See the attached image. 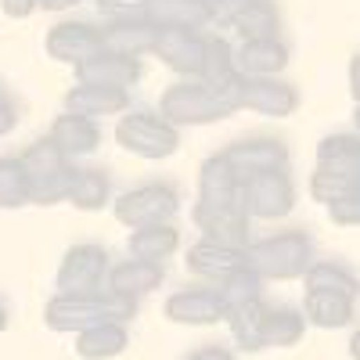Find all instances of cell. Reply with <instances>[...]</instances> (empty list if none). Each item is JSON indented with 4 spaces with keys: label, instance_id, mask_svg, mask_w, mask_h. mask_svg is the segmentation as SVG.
I'll list each match as a JSON object with an SVG mask.
<instances>
[{
    "label": "cell",
    "instance_id": "obj_1",
    "mask_svg": "<svg viewBox=\"0 0 360 360\" xmlns=\"http://www.w3.org/2000/svg\"><path fill=\"white\" fill-rule=\"evenodd\" d=\"M137 314V299L115 295V292H58L47 303V324L54 332H83L98 321L127 324Z\"/></svg>",
    "mask_w": 360,
    "mask_h": 360
},
{
    "label": "cell",
    "instance_id": "obj_2",
    "mask_svg": "<svg viewBox=\"0 0 360 360\" xmlns=\"http://www.w3.org/2000/svg\"><path fill=\"white\" fill-rule=\"evenodd\" d=\"M245 263L259 278H303L307 266L314 263V242L303 231H281L263 238V242H249Z\"/></svg>",
    "mask_w": 360,
    "mask_h": 360
},
{
    "label": "cell",
    "instance_id": "obj_3",
    "mask_svg": "<svg viewBox=\"0 0 360 360\" xmlns=\"http://www.w3.org/2000/svg\"><path fill=\"white\" fill-rule=\"evenodd\" d=\"M159 108H162V119L169 127H205V123H220V119L234 115L231 105L220 94H213L209 86H202L198 79L169 86L159 101Z\"/></svg>",
    "mask_w": 360,
    "mask_h": 360
},
{
    "label": "cell",
    "instance_id": "obj_4",
    "mask_svg": "<svg viewBox=\"0 0 360 360\" xmlns=\"http://www.w3.org/2000/svg\"><path fill=\"white\" fill-rule=\"evenodd\" d=\"M115 141L127 148V152L141 155V159H169L176 148H180V134L176 127H169L162 115L137 108L127 112L123 119L115 123Z\"/></svg>",
    "mask_w": 360,
    "mask_h": 360
},
{
    "label": "cell",
    "instance_id": "obj_5",
    "mask_svg": "<svg viewBox=\"0 0 360 360\" xmlns=\"http://www.w3.org/2000/svg\"><path fill=\"white\" fill-rule=\"evenodd\" d=\"M295 205V188L285 169H266L238 180V209L256 220H278L288 217Z\"/></svg>",
    "mask_w": 360,
    "mask_h": 360
},
{
    "label": "cell",
    "instance_id": "obj_6",
    "mask_svg": "<svg viewBox=\"0 0 360 360\" xmlns=\"http://www.w3.org/2000/svg\"><path fill=\"white\" fill-rule=\"evenodd\" d=\"M25 176H29V202L37 205H54L65 202V188H69V159L44 137L37 144H29V152L22 155Z\"/></svg>",
    "mask_w": 360,
    "mask_h": 360
},
{
    "label": "cell",
    "instance_id": "obj_7",
    "mask_svg": "<svg viewBox=\"0 0 360 360\" xmlns=\"http://www.w3.org/2000/svg\"><path fill=\"white\" fill-rule=\"evenodd\" d=\"M231 112H259V115H270V119H281V115H292L299 108V94H295V86L281 83L278 76H238V83L227 90V98Z\"/></svg>",
    "mask_w": 360,
    "mask_h": 360
},
{
    "label": "cell",
    "instance_id": "obj_8",
    "mask_svg": "<svg viewBox=\"0 0 360 360\" xmlns=\"http://www.w3.org/2000/svg\"><path fill=\"white\" fill-rule=\"evenodd\" d=\"M180 209V191L173 184H144L115 198V220L127 227H148V224H166Z\"/></svg>",
    "mask_w": 360,
    "mask_h": 360
},
{
    "label": "cell",
    "instance_id": "obj_9",
    "mask_svg": "<svg viewBox=\"0 0 360 360\" xmlns=\"http://www.w3.org/2000/svg\"><path fill=\"white\" fill-rule=\"evenodd\" d=\"M108 274V252L101 245H72L58 266V292H98Z\"/></svg>",
    "mask_w": 360,
    "mask_h": 360
},
{
    "label": "cell",
    "instance_id": "obj_10",
    "mask_svg": "<svg viewBox=\"0 0 360 360\" xmlns=\"http://www.w3.org/2000/svg\"><path fill=\"white\" fill-rule=\"evenodd\" d=\"M152 54H159L176 76L198 79L202 54H205V37L198 33V29H176V25H169V29H159V33H155Z\"/></svg>",
    "mask_w": 360,
    "mask_h": 360
},
{
    "label": "cell",
    "instance_id": "obj_11",
    "mask_svg": "<svg viewBox=\"0 0 360 360\" xmlns=\"http://www.w3.org/2000/svg\"><path fill=\"white\" fill-rule=\"evenodd\" d=\"M224 159L231 162L234 176L245 180L252 173H266V169H285L288 166V148L274 137H249V141H238L231 144Z\"/></svg>",
    "mask_w": 360,
    "mask_h": 360
},
{
    "label": "cell",
    "instance_id": "obj_12",
    "mask_svg": "<svg viewBox=\"0 0 360 360\" xmlns=\"http://www.w3.org/2000/svg\"><path fill=\"white\" fill-rule=\"evenodd\" d=\"M98 51H101V29L90 22H62L47 33V54L58 58V62L83 65Z\"/></svg>",
    "mask_w": 360,
    "mask_h": 360
},
{
    "label": "cell",
    "instance_id": "obj_13",
    "mask_svg": "<svg viewBox=\"0 0 360 360\" xmlns=\"http://www.w3.org/2000/svg\"><path fill=\"white\" fill-rule=\"evenodd\" d=\"M227 303L217 288H180L166 299V317L176 324H220Z\"/></svg>",
    "mask_w": 360,
    "mask_h": 360
},
{
    "label": "cell",
    "instance_id": "obj_14",
    "mask_svg": "<svg viewBox=\"0 0 360 360\" xmlns=\"http://www.w3.org/2000/svg\"><path fill=\"white\" fill-rule=\"evenodd\" d=\"M195 224L202 231V242H217V245H231V249H249V217L238 205H224V209H198L195 205Z\"/></svg>",
    "mask_w": 360,
    "mask_h": 360
},
{
    "label": "cell",
    "instance_id": "obj_15",
    "mask_svg": "<svg viewBox=\"0 0 360 360\" xmlns=\"http://www.w3.org/2000/svg\"><path fill=\"white\" fill-rule=\"evenodd\" d=\"M79 83L90 86H112V90H130L141 79V62L137 58H123V54H112V51H98L94 58H86L83 65H76Z\"/></svg>",
    "mask_w": 360,
    "mask_h": 360
},
{
    "label": "cell",
    "instance_id": "obj_16",
    "mask_svg": "<svg viewBox=\"0 0 360 360\" xmlns=\"http://www.w3.org/2000/svg\"><path fill=\"white\" fill-rule=\"evenodd\" d=\"M47 141H51V144H54L65 159H79V155L98 152V144H101V130H98L94 119L76 115V112H62V115L54 119V127H51Z\"/></svg>",
    "mask_w": 360,
    "mask_h": 360
},
{
    "label": "cell",
    "instance_id": "obj_17",
    "mask_svg": "<svg viewBox=\"0 0 360 360\" xmlns=\"http://www.w3.org/2000/svg\"><path fill=\"white\" fill-rule=\"evenodd\" d=\"M155 33H159V29L148 18H112L108 29H101V47L112 51V54L137 58V62H141V54H152Z\"/></svg>",
    "mask_w": 360,
    "mask_h": 360
},
{
    "label": "cell",
    "instance_id": "obj_18",
    "mask_svg": "<svg viewBox=\"0 0 360 360\" xmlns=\"http://www.w3.org/2000/svg\"><path fill=\"white\" fill-rule=\"evenodd\" d=\"M288 65V47L278 37H259V40H245L234 51V69L238 76H278Z\"/></svg>",
    "mask_w": 360,
    "mask_h": 360
},
{
    "label": "cell",
    "instance_id": "obj_19",
    "mask_svg": "<svg viewBox=\"0 0 360 360\" xmlns=\"http://www.w3.org/2000/svg\"><path fill=\"white\" fill-rule=\"evenodd\" d=\"M238 205V176L224 155H213L202 162L198 173V209H224Z\"/></svg>",
    "mask_w": 360,
    "mask_h": 360
},
{
    "label": "cell",
    "instance_id": "obj_20",
    "mask_svg": "<svg viewBox=\"0 0 360 360\" xmlns=\"http://www.w3.org/2000/svg\"><path fill=\"white\" fill-rule=\"evenodd\" d=\"M249 266L245 263V249H231V245H217V242H198L188 252V270L191 274H202L209 281H224L234 270Z\"/></svg>",
    "mask_w": 360,
    "mask_h": 360
},
{
    "label": "cell",
    "instance_id": "obj_21",
    "mask_svg": "<svg viewBox=\"0 0 360 360\" xmlns=\"http://www.w3.org/2000/svg\"><path fill=\"white\" fill-rule=\"evenodd\" d=\"M105 278H108V292L127 295V299H141V295L155 292L162 285V266L144 263V259H127V263H115Z\"/></svg>",
    "mask_w": 360,
    "mask_h": 360
},
{
    "label": "cell",
    "instance_id": "obj_22",
    "mask_svg": "<svg viewBox=\"0 0 360 360\" xmlns=\"http://www.w3.org/2000/svg\"><path fill=\"white\" fill-rule=\"evenodd\" d=\"M144 18L155 29H202L209 22L205 0H144Z\"/></svg>",
    "mask_w": 360,
    "mask_h": 360
},
{
    "label": "cell",
    "instance_id": "obj_23",
    "mask_svg": "<svg viewBox=\"0 0 360 360\" xmlns=\"http://www.w3.org/2000/svg\"><path fill=\"white\" fill-rule=\"evenodd\" d=\"M198 83L209 86L213 94L227 98V90L238 83V69H234V51L224 37L205 40V54H202V69H198Z\"/></svg>",
    "mask_w": 360,
    "mask_h": 360
},
{
    "label": "cell",
    "instance_id": "obj_24",
    "mask_svg": "<svg viewBox=\"0 0 360 360\" xmlns=\"http://www.w3.org/2000/svg\"><path fill=\"white\" fill-rule=\"evenodd\" d=\"M127 105H130V94H127V90L90 86V83L72 86V90H69V98H65V112H76V115H86V119L127 112Z\"/></svg>",
    "mask_w": 360,
    "mask_h": 360
},
{
    "label": "cell",
    "instance_id": "obj_25",
    "mask_svg": "<svg viewBox=\"0 0 360 360\" xmlns=\"http://www.w3.org/2000/svg\"><path fill=\"white\" fill-rule=\"evenodd\" d=\"M127 346H130V335L119 321H98L76 332V353L83 360H108V356H119Z\"/></svg>",
    "mask_w": 360,
    "mask_h": 360
},
{
    "label": "cell",
    "instance_id": "obj_26",
    "mask_svg": "<svg viewBox=\"0 0 360 360\" xmlns=\"http://www.w3.org/2000/svg\"><path fill=\"white\" fill-rule=\"evenodd\" d=\"M108 191H112V180L105 169H94V166H72L69 169L65 202H72L76 209L94 213V209H101L108 202Z\"/></svg>",
    "mask_w": 360,
    "mask_h": 360
},
{
    "label": "cell",
    "instance_id": "obj_27",
    "mask_svg": "<svg viewBox=\"0 0 360 360\" xmlns=\"http://www.w3.org/2000/svg\"><path fill=\"white\" fill-rule=\"evenodd\" d=\"M317 169L360 180V141L353 134H332L317 144Z\"/></svg>",
    "mask_w": 360,
    "mask_h": 360
},
{
    "label": "cell",
    "instance_id": "obj_28",
    "mask_svg": "<svg viewBox=\"0 0 360 360\" xmlns=\"http://www.w3.org/2000/svg\"><path fill=\"white\" fill-rule=\"evenodd\" d=\"M180 245V234L173 224H148V227H137L134 238H130V256L134 259H144V263H162L166 256H173Z\"/></svg>",
    "mask_w": 360,
    "mask_h": 360
},
{
    "label": "cell",
    "instance_id": "obj_29",
    "mask_svg": "<svg viewBox=\"0 0 360 360\" xmlns=\"http://www.w3.org/2000/svg\"><path fill=\"white\" fill-rule=\"evenodd\" d=\"M307 324L303 317H299V310L292 307H263V321H259V342L263 349L266 346H295L299 339H303Z\"/></svg>",
    "mask_w": 360,
    "mask_h": 360
},
{
    "label": "cell",
    "instance_id": "obj_30",
    "mask_svg": "<svg viewBox=\"0 0 360 360\" xmlns=\"http://www.w3.org/2000/svg\"><path fill=\"white\" fill-rule=\"evenodd\" d=\"M353 299L356 295H342V292H307V317L317 328H346L353 324Z\"/></svg>",
    "mask_w": 360,
    "mask_h": 360
},
{
    "label": "cell",
    "instance_id": "obj_31",
    "mask_svg": "<svg viewBox=\"0 0 360 360\" xmlns=\"http://www.w3.org/2000/svg\"><path fill=\"white\" fill-rule=\"evenodd\" d=\"M231 321V335H234V346H242L249 353H259L263 342H259V321H263V299H249V303H238V307H227L224 314Z\"/></svg>",
    "mask_w": 360,
    "mask_h": 360
},
{
    "label": "cell",
    "instance_id": "obj_32",
    "mask_svg": "<svg viewBox=\"0 0 360 360\" xmlns=\"http://www.w3.org/2000/svg\"><path fill=\"white\" fill-rule=\"evenodd\" d=\"M307 292H342V295H356V278L342 263H310L307 266Z\"/></svg>",
    "mask_w": 360,
    "mask_h": 360
},
{
    "label": "cell",
    "instance_id": "obj_33",
    "mask_svg": "<svg viewBox=\"0 0 360 360\" xmlns=\"http://www.w3.org/2000/svg\"><path fill=\"white\" fill-rule=\"evenodd\" d=\"M29 202V176L22 159H0V209H18Z\"/></svg>",
    "mask_w": 360,
    "mask_h": 360
},
{
    "label": "cell",
    "instance_id": "obj_34",
    "mask_svg": "<svg viewBox=\"0 0 360 360\" xmlns=\"http://www.w3.org/2000/svg\"><path fill=\"white\" fill-rule=\"evenodd\" d=\"M231 29H234V33H242L245 40L278 37V8H274V0H259V4H252Z\"/></svg>",
    "mask_w": 360,
    "mask_h": 360
},
{
    "label": "cell",
    "instance_id": "obj_35",
    "mask_svg": "<svg viewBox=\"0 0 360 360\" xmlns=\"http://www.w3.org/2000/svg\"><path fill=\"white\" fill-rule=\"evenodd\" d=\"M360 191V180L356 176H342V173H328V169H317L310 176V195L324 205H332L335 198H346V195H356Z\"/></svg>",
    "mask_w": 360,
    "mask_h": 360
},
{
    "label": "cell",
    "instance_id": "obj_36",
    "mask_svg": "<svg viewBox=\"0 0 360 360\" xmlns=\"http://www.w3.org/2000/svg\"><path fill=\"white\" fill-rule=\"evenodd\" d=\"M205 4H209V22H220L224 29H231L259 0H205Z\"/></svg>",
    "mask_w": 360,
    "mask_h": 360
},
{
    "label": "cell",
    "instance_id": "obj_37",
    "mask_svg": "<svg viewBox=\"0 0 360 360\" xmlns=\"http://www.w3.org/2000/svg\"><path fill=\"white\" fill-rule=\"evenodd\" d=\"M328 217H332V224H339V227L360 224V191L346 195V198H335L332 205H328Z\"/></svg>",
    "mask_w": 360,
    "mask_h": 360
},
{
    "label": "cell",
    "instance_id": "obj_38",
    "mask_svg": "<svg viewBox=\"0 0 360 360\" xmlns=\"http://www.w3.org/2000/svg\"><path fill=\"white\" fill-rule=\"evenodd\" d=\"M112 18H144V0H98Z\"/></svg>",
    "mask_w": 360,
    "mask_h": 360
},
{
    "label": "cell",
    "instance_id": "obj_39",
    "mask_svg": "<svg viewBox=\"0 0 360 360\" xmlns=\"http://www.w3.org/2000/svg\"><path fill=\"white\" fill-rule=\"evenodd\" d=\"M18 123V105L8 98V94H0V137H8Z\"/></svg>",
    "mask_w": 360,
    "mask_h": 360
},
{
    "label": "cell",
    "instance_id": "obj_40",
    "mask_svg": "<svg viewBox=\"0 0 360 360\" xmlns=\"http://www.w3.org/2000/svg\"><path fill=\"white\" fill-rule=\"evenodd\" d=\"M0 8H4L8 18H25L37 11V0H0Z\"/></svg>",
    "mask_w": 360,
    "mask_h": 360
},
{
    "label": "cell",
    "instance_id": "obj_41",
    "mask_svg": "<svg viewBox=\"0 0 360 360\" xmlns=\"http://www.w3.org/2000/svg\"><path fill=\"white\" fill-rule=\"evenodd\" d=\"M184 360H234V353L224 349V346H205V349H198V353H191Z\"/></svg>",
    "mask_w": 360,
    "mask_h": 360
},
{
    "label": "cell",
    "instance_id": "obj_42",
    "mask_svg": "<svg viewBox=\"0 0 360 360\" xmlns=\"http://www.w3.org/2000/svg\"><path fill=\"white\" fill-rule=\"evenodd\" d=\"M83 0H37V8L44 11H69V8H79Z\"/></svg>",
    "mask_w": 360,
    "mask_h": 360
},
{
    "label": "cell",
    "instance_id": "obj_43",
    "mask_svg": "<svg viewBox=\"0 0 360 360\" xmlns=\"http://www.w3.org/2000/svg\"><path fill=\"white\" fill-rule=\"evenodd\" d=\"M4 328H8V307L0 303V332H4Z\"/></svg>",
    "mask_w": 360,
    "mask_h": 360
},
{
    "label": "cell",
    "instance_id": "obj_44",
    "mask_svg": "<svg viewBox=\"0 0 360 360\" xmlns=\"http://www.w3.org/2000/svg\"><path fill=\"white\" fill-rule=\"evenodd\" d=\"M0 94H4V86H0Z\"/></svg>",
    "mask_w": 360,
    "mask_h": 360
}]
</instances>
